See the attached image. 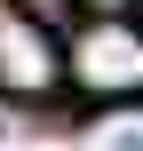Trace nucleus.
I'll use <instances>...</instances> for the list:
<instances>
[{
  "mask_svg": "<svg viewBox=\"0 0 143 151\" xmlns=\"http://www.w3.org/2000/svg\"><path fill=\"white\" fill-rule=\"evenodd\" d=\"M64 64L88 104H143V24H119L111 8H96V24H80Z\"/></svg>",
  "mask_w": 143,
  "mask_h": 151,
  "instance_id": "f257e3e1",
  "label": "nucleus"
},
{
  "mask_svg": "<svg viewBox=\"0 0 143 151\" xmlns=\"http://www.w3.org/2000/svg\"><path fill=\"white\" fill-rule=\"evenodd\" d=\"M72 80V64H64V48H56V32L16 0V8H0V96L8 104H40V96H56Z\"/></svg>",
  "mask_w": 143,
  "mask_h": 151,
  "instance_id": "f03ea898",
  "label": "nucleus"
},
{
  "mask_svg": "<svg viewBox=\"0 0 143 151\" xmlns=\"http://www.w3.org/2000/svg\"><path fill=\"white\" fill-rule=\"evenodd\" d=\"M8 127H16V111H8V104H0V135H8Z\"/></svg>",
  "mask_w": 143,
  "mask_h": 151,
  "instance_id": "7ed1b4c3",
  "label": "nucleus"
},
{
  "mask_svg": "<svg viewBox=\"0 0 143 151\" xmlns=\"http://www.w3.org/2000/svg\"><path fill=\"white\" fill-rule=\"evenodd\" d=\"M88 8H119V0H88Z\"/></svg>",
  "mask_w": 143,
  "mask_h": 151,
  "instance_id": "20e7f679",
  "label": "nucleus"
},
{
  "mask_svg": "<svg viewBox=\"0 0 143 151\" xmlns=\"http://www.w3.org/2000/svg\"><path fill=\"white\" fill-rule=\"evenodd\" d=\"M24 8H48V0H24Z\"/></svg>",
  "mask_w": 143,
  "mask_h": 151,
  "instance_id": "39448f33",
  "label": "nucleus"
}]
</instances>
